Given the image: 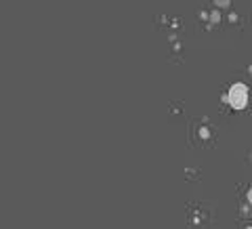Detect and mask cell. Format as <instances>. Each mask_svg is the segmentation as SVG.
I'll return each mask as SVG.
<instances>
[{
  "mask_svg": "<svg viewBox=\"0 0 252 229\" xmlns=\"http://www.w3.org/2000/svg\"><path fill=\"white\" fill-rule=\"evenodd\" d=\"M225 101L229 103L233 109H244L248 105V86L244 84V82H235V84H231V89H229V93L225 95Z\"/></svg>",
  "mask_w": 252,
  "mask_h": 229,
  "instance_id": "obj_1",
  "label": "cell"
},
{
  "mask_svg": "<svg viewBox=\"0 0 252 229\" xmlns=\"http://www.w3.org/2000/svg\"><path fill=\"white\" fill-rule=\"evenodd\" d=\"M219 6H229V0H215Z\"/></svg>",
  "mask_w": 252,
  "mask_h": 229,
  "instance_id": "obj_2",
  "label": "cell"
},
{
  "mask_svg": "<svg viewBox=\"0 0 252 229\" xmlns=\"http://www.w3.org/2000/svg\"><path fill=\"white\" fill-rule=\"evenodd\" d=\"M246 198H248V202H250V204H252V187H250V189H248V196H246Z\"/></svg>",
  "mask_w": 252,
  "mask_h": 229,
  "instance_id": "obj_3",
  "label": "cell"
},
{
  "mask_svg": "<svg viewBox=\"0 0 252 229\" xmlns=\"http://www.w3.org/2000/svg\"><path fill=\"white\" fill-rule=\"evenodd\" d=\"M248 74H250V76H252V65H250V67H248Z\"/></svg>",
  "mask_w": 252,
  "mask_h": 229,
  "instance_id": "obj_4",
  "label": "cell"
}]
</instances>
